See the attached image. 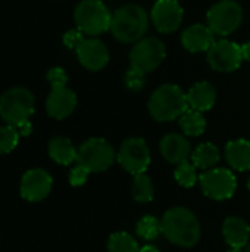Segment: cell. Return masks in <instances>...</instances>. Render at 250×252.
<instances>
[{
    "label": "cell",
    "mask_w": 250,
    "mask_h": 252,
    "mask_svg": "<svg viewBox=\"0 0 250 252\" xmlns=\"http://www.w3.org/2000/svg\"><path fill=\"white\" fill-rule=\"evenodd\" d=\"M161 232L171 244L183 248L194 247L202 236L199 219L193 211L184 207L171 208L164 214L161 220Z\"/></svg>",
    "instance_id": "cell-1"
},
{
    "label": "cell",
    "mask_w": 250,
    "mask_h": 252,
    "mask_svg": "<svg viewBox=\"0 0 250 252\" xmlns=\"http://www.w3.org/2000/svg\"><path fill=\"white\" fill-rule=\"evenodd\" d=\"M149 28V16L139 4H125L112 13L111 28L112 35L125 44L137 43L144 38Z\"/></svg>",
    "instance_id": "cell-2"
},
{
    "label": "cell",
    "mask_w": 250,
    "mask_h": 252,
    "mask_svg": "<svg viewBox=\"0 0 250 252\" xmlns=\"http://www.w3.org/2000/svg\"><path fill=\"white\" fill-rule=\"evenodd\" d=\"M147 108L156 121H174L189 109L187 93L175 84H162L150 94Z\"/></svg>",
    "instance_id": "cell-3"
},
{
    "label": "cell",
    "mask_w": 250,
    "mask_h": 252,
    "mask_svg": "<svg viewBox=\"0 0 250 252\" xmlns=\"http://www.w3.org/2000/svg\"><path fill=\"white\" fill-rule=\"evenodd\" d=\"M34 94L25 87H13L4 92L0 97V118L19 128L29 123V117L34 114Z\"/></svg>",
    "instance_id": "cell-4"
},
{
    "label": "cell",
    "mask_w": 250,
    "mask_h": 252,
    "mask_svg": "<svg viewBox=\"0 0 250 252\" xmlns=\"http://www.w3.org/2000/svg\"><path fill=\"white\" fill-rule=\"evenodd\" d=\"M74 19L83 34L96 37L111 28L112 13L100 0H81L75 7Z\"/></svg>",
    "instance_id": "cell-5"
},
{
    "label": "cell",
    "mask_w": 250,
    "mask_h": 252,
    "mask_svg": "<svg viewBox=\"0 0 250 252\" xmlns=\"http://www.w3.org/2000/svg\"><path fill=\"white\" fill-rule=\"evenodd\" d=\"M116 159L115 149L105 139L91 137L85 140L77 154V162L90 173H102L112 167Z\"/></svg>",
    "instance_id": "cell-6"
},
{
    "label": "cell",
    "mask_w": 250,
    "mask_h": 252,
    "mask_svg": "<svg viewBox=\"0 0 250 252\" xmlns=\"http://www.w3.org/2000/svg\"><path fill=\"white\" fill-rule=\"evenodd\" d=\"M206 21L214 34L227 37L243 22V9L236 0H220L208 10Z\"/></svg>",
    "instance_id": "cell-7"
},
{
    "label": "cell",
    "mask_w": 250,
    "mask_h": 252,
    "mask_svg": "<svg viewBox=\"0 0 250 252\" xmlns=\"http://www.w3.org/2000/svg\"><path fill=\"white\" fill-rule=\"evenodd\" d=\"M167 58V47L162 40L156 37H144L134 43L130 52V68L143 74L156 69Z\"/></svg>",
    "instance_id": "cell-8"
},
{
    "label": "cell",
    "mask_w": 250,
    "mask_h": 252,
    "mask_svg": "<svg viewBox=\"0 0 250 252\" xmlns=\"http://www.w3.org/2000/svg\"><path fill=\"white\" fill-rule=\"evenodd\" d=\"M199 183L203 193L215 201L230 199L237 188L234 174L225 168H214L205 171L199 177Z\"/></svg>",
    "instance_id": "cell-9"
},
{
    "label": "cell",
    "mask_w": 250,
    "mask_h": 252,
    "mask_svg": "<svg viewBox=\"0 0 250 252\" xmlns=\"http://www.w3.org/2000/svg\"><path fill=\"white\" fill-rule=\"evenodd\" d=\"M121 167L131 174H143L150 164V151L147 143L140 137L127 139L116 155Z\"/></svg>",
    "instance_id": "cell-10"
},
{
    "label": "cell",
    "mask_w": 250,
    "mask_h": 252,
    "mask_svg": "<svg viewBox=\"0 0 250 252\" xmlns=\"http://www.w3.org/2000/svg\"><path fill=\"white\" fill-rule=\"evenodd\" d=\"M243 61L242 46L231 40H218L208 50V63L217 72H233Z\"/></svg>",
    "instance_id": "cell-11"
},
{
    "label": "cell",
    "mask_w": 250,
    "mask_h": 252,
    "mask_svg": "<svg viewBox=\"0 0 250 252\" xmlns=\"http://www.w3.org/2000/svg\"><path fill=\"white\" fill-rule=\"evenodd\" d=\"M184 10L177 0H158L150 12V19L155 28L162 34L177 31L183 22Z\"/></svg>",
    "instance_id": "cell-12"
},
{
    "label": "cell",
    "mask_w": 250,
    "mask_h": 252,
    "mask_svg": "<svg viewBox=\"0 0 250 252\" xmlns=\"http://www.w3.org/2000/svg\"><path fill=\"white\" fill-rule=\"evenodd\" d=\"M52 186L53 179L46 170L32 168L22 176L21 196L28 202H40L49 196Z\"/></svg>",
    "instance_id": "cell-13"
},
{
    "label": "cell",
    "mask_w": 250,
    "mask_h": 252,
    "mask_svg": "<svg viewBox=\"0 0 250 252\" xmlns=\"http://www.w3.org/2000/svg\"><path fill=\"white\" fill-rule=\"evenodd\" d=\"M77 56L80 63L88 71H100L109 62V50L103 41L96 37L84 38L77 47Z\"/></svg>",
    "instance_id": "cell-14"
},
{
    "label": "cell",
    "mask_w": 250,
    "mask_h": 252,
    "mask_svg": "<svg viewBox=\"0 0 250 252\" xmlns=\"http://www.w3.org/2000/svg\"><path fill=\"white\" fill-rule=\"evenodd\" d=\"M77 106V96L75 93L68 89L66 86L62 87H52V92L46 100V111L49 117L55 120H63L69 117Z\"/></svg>",
    "instance_id": "cell-15"
},
{
    "label": "cell",
    "mask_w": 250,
    "mask_h": 252,
    "mask_svg": "<svg viewBox=\"0 0 250 252\" xmlns=\"http://www.w3.org/2000/svg\"><path fill=\"white\" fill-rule=\"evenodd\" d=\"M214 32L208 25L203 24H193L186 28L181 34V44L190 53H200L208 52L211 46L215 43Z\"/></svg>",
    "instance_id": "cell-16"
},
{
    "label": "cell",
    "mask_w": 250,
    "mask_h": 252,
    "mask_svg": "<svg viewBox=\"0 0 250 252\" xmlns=\"http://www.w3.org/2000/svg\"><path fill=\"white\" fill-rule=\"evenodd\" d=\"M159 149L162 157L171 162V164H181L189 161L192 152L190 148V142L178 133H169L167 136L162 137L161 143H159Z\"/></svg>",
    "instance_id": "cell-17"
},
{
    "label": "cell",
    "mask_w": 250,
    "mask_h": 252,
    "mask_svg": "<svg viewBox=\"0 0 250 252\" xmlns=\"http://www.w3.org/2000/svg\"><path fill=\"white\" fill-rule=\"evenodd\" d=\"M222 233L231 250H242L249 242L250 226L240 217H228L222 224Z\"/></svg>",
    "instance_id": "cell-18"
},
{
    "label": "cell",
    "mask_w": 250,
    "mask_h": 252,
    "mask_svg": "<svg viewBox=\"0 0 250 252\" xmlns=\"http://www.w3.org/2000/svg\"><path fill=\"white\" fill-rule=\"evenodd\" d=\"M215 100H217L215 87L208 81L196 83L187 93L189 106L194 111H199V112L209 111L215 105Z\"/></svg>",
    "instance_id": "cell-19"
},
{
    "label": "cell",
    "mask_w": 250,
    "mask_h": 252,
    "mask_svg": "<svg viewBox=\"0 0 250 252\" xmlns=\"http://www.w3.org/2000/svg\"><path fill=\"white\" fill-rule=\"evenodd\" d=\"M225 158L228 165L237 171L250 170V142L245 139L231 140L225 146Z\"/></svg>",
    "instance_id": "cell-20"
},
{
    "label": "cell",
    "mask_w": 250,
    "mask_h": 252,
    "mask_svg": "<svg viewBox=\"0 0 250 252\" xmlns=\"http://www.w3.org/2000/svg\"><path fill=\"white\" fill-rule=\"evenodd\" d=\"M78 151L72 145V142L66 137H53L49 142V155L59 165H69L77 161Z\"/></svg>",
    "instance_id": "cell-21"
},
{
    "label": "cell",
    "mask_w": 250,
    "mask_h": 252,
    "mask_svg": "<svg viewBox=\"0 0 250 252\" xmlns=\"http://www.w3.org/2000/svg\"><path fill=\"white\" fill-rule=\"evenodd\" d=\"M221 159L220 149L214 143H202L199 145L193 154H192V161L196 168L200 170H211L214 168Z\"/></svg>",
    "instance_id": "cell-22"
},
{
    "label": "cell",
    "mask_w": 250,
    "mask_h": 252,
    "mask_svg": "<svg viewBox=\"0 0 250 252\" xmlns=\"http://www.w3.org/2000/svg\"><path fill=\"white\" fill-rule=\"evenodd\" d=\"M180 127L184 131L186 136H200L206 130V120L202 115V112L194 111L189 108L181 117H180Z\"/></svg>",
    "instance_id": "cell-23"
},
{
    "label": "cell",
    "mask_w": 250,
    "mask_h": 252,
    "mask_svg": "<svg viewBox=\"0 0 250 252\" xmlns=\"http://www.w3.org/2000/svg\"><path fill=\"white\" fill-rule=\"evenodd\" d=\"M131 193L137 202H141V204L150 202L155 196V188H153L150 177L146 176L144 173L136 174L133 185H131Z\"/></svg>",
    "instance_id": "cell-24"
},
{
    "label": "cell",
    "mask_w": 250,
    "mask_h": 252,
    "mask_svg": "<svg viewBox=\"0 0 250 252\" xmlns=\"http://www.w3.org/2000/svg\"><path fill=\"white\" fill-rule=\"evenodd\" d=\"M108 251L109 252H140V247L137 241L125 233V232H118L113 233L109 241H108Z\"/></svg>",
    "instance_id": "cell-25"
},
{
    "label": "cell",
    "mask_w": 250,
    "mask_h": 252,
    "mask_svg": "<svg viewBox=\"0 0 250 252\" xmlns=\"http://www.w3.org/2000/svg\"><path fill=\"white\" fill-rule=\"evenodd\" d=\"M136 232L141 239L153 241L159 236V233H162L161 232V221L152 216H146V217L139 220V223L136 226Z\"/></svg>",
    "instance_id": "cell-26"
},
{
    "label": "cell",
    "mask_w": 250,
    "mask_h": 252,
    "mask_svg": "<svg viewBox=\"0 0 250 252\" xmlns=\"http://www.w3.org/2000/svg\"><path fill=\"white\" fill-rule=\"evenodd\" d=\"M174 176H175V180H177L183 188H193V186L196 185V182L199 180L196 167L193 165V162L190 164L189 161L178 164V167H177Z\"/></svg>",
    "instance_id": "cell-27"
},
{
    "label": "cell",
    "mask_w": 250,
    "mask_h": 252,
    "mask_svg": "<svg viewBox=\"0 0 250 252\" xmlns=\"http://www.w3.org/2000/svg\"><path fill=\"white\" fill-rule=\"evenodd\" d=\"M19 142V131L13 126L0 127V155L12 152Z\"/></svg>",
    "instance_id": "cell-28"
},
{
    "label": "cell",
    "mask_w": 250,
    "mask_h": 252,
    "mask_svg": "<svg viewBox=\"0 0 250 252\" xmlns=\"http://www.w3.org/2000/svg\"><path fill=\"white\" fill-rule=\"evenodd\" d=\"M124 83L125 86L133 90V92H139L144 87L146 84V74L137 71V69H133V68H128L125 77H124Z\"/></svg>",
    "instance_id": "cell-29"
},
{
    "label": "cell",
    "mask_w": 250,
    "mask_h": 252,
    "mask_svg": "<svg viewBox=\"0 0 250 252\" xmlns=\"http://www.w3.org/2000/svg\"><path fill=\"white\" fill-rule=\"evenodd\" d=\"M47 81L50 83L52 87H62V86H66L68 83V75L66 72L62 69V68H52L49 72H47Z\"/></svg>",
    "instance_id": "cell-30"
},
{
    "label": "cell",
    "mask_w": 250,
    "mask_h": 252,
    "mask_svg": "<svg viewBox=\"0 0 250 252\" xmlns=\"http://www.w3.org/2000/svg\"><path fill=\"white\" fill-rule=\"evenodd\" d=\"M88 174H90L88 170H85L83 165L77 164V165L71 170V173H69V183H71L72 186H83V185L87 182Z\"/></svg>",
    "instance_id": "cell-31"
},
{
    "label": "cell",
    "mask_w": 250,
    "mask_h": 252,
    "mask_svg": "<svg viewBox=\"0 0 250 252\" xmlns=\"http://www.w3.org/2000/svg\"><path fill=\"white\" fill-rule=\"evenodd\" d=\"M83 40H84V34L77 28V30H71V31H68L65 35H63V43H65V46H68L69 49H75L77 50V47L83 43Z\"/></svg>",
    "instance_id": "cell-32"
},
{
    "label": "cell",
    "mask_w": 250,
    "mask_h": 252,
    "mask_svg": "<svg viewBox=\"0 0 250 252\" xmlns=\"http://www.w3.org/2000/svg\"><path fill=\"white\" fill-rule=\"evenodd\" d=\"M240 46H242L243 59H245V61H249L250 62V40L249 41H246V43H243V44H240Z\"/></svg>",
    "instance_id": "cell-33"
},
{
    "label": "cell",
    "mask_w": 250,
    "mask_h": 252,
    "mask_svg": "<svg viewBox=\"0 0 250 252\" xmlns=\"http://www.w3.org/2000/svg\"><path fill=\"white\" fill-rule=\"evenodd\" d=\"M140 252H159V250L155 248V247H152V245H146V247L140 248Z\"/></svg>",
    "instance_id": "cell-34"
},
{
    "label": "cell",
    "mask_w": 250,
    "mask_h": 252,
    "mask_svg": "<svg viewBox=\"0 0 250 252\" xmlns=\"http://www.w3.org/2000/svg\"><path fill=\"white\" fill-rule=\"evenodd\" d=\"M228 252H243V251H242V250H230Z\"/></svg>",
    "instance_id": "cell-35"
},
{
    "label": "cell",
    "mask_w": 250,
    "mask_h": 252,
    "mask_svg": "<svg viewBox=\"0 0 250 252\" xmlns=\"http://www.w3.org/2000/svg\"><path fill=\"white\" fill-rule=\"evenodd\" d=\"M246 252H250V244L248 245V250H246Z\"/></svg>",
    "instance_id": "cell-36"
},
{
    "label": "cell",
    "mask_w": 250,
    "mask_h": 252,
    "mask_svg": "<svg viewBox=\"0 0 250 252\" xmlns=\"http://www.w3.org/2000/svg\"><path fill=\"white\" fill-rule=\"evenodd\" d=\"M248 188H249V190H250V177H249V182H248Z\"/></svg>",
    "instance_id": "cell-37"
}]
</instances>
